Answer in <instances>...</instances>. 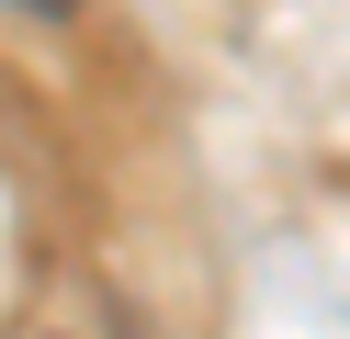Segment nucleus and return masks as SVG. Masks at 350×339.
Here are the masks:
<instances>
[{
    "label": "nucleus",
    "instance_id": "1",
    "mask_svg": "<svg viewBox=\"0 0 350 339\" xmlns=\"http://www.w3.org/2000/svg\"><path fill=\"white\" fill-rule=\"evenodd\" d=\"M23 12H34V23H68V12H79V0H23Z\"/></svg>",
    "mask_w": 350,
    "mask_h": 339
}]
</instances>
